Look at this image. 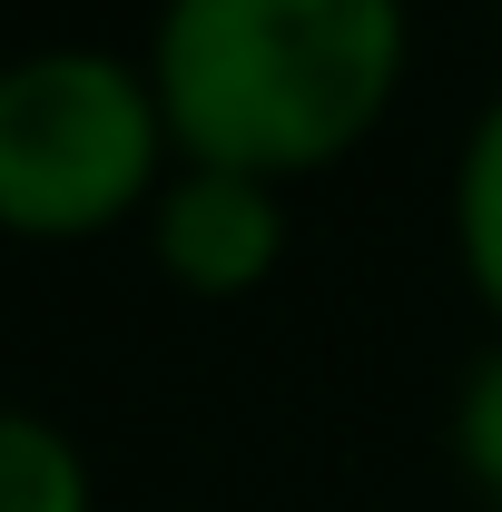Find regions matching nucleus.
<instances>
[{
	"instance_id": "f257e3e1",
	"label": "nucleus",
	"mask_w": 502,
	"mask_h": 512,
	"mask_svg": "<svg viewBox=\"0 0 502 512\" xmlns=\"http://www.w3.org/2000/svg\"><path fill=\"white\" fill-rule=\"evenodd\" d=\"M404 69V0H168L158 109L197 168H315L355 148Z\"/></svg>"
},
{
	"instance_id": "f03ea898",
	"label": "nucleus",
	"mask_w": 502,
	"mask_h": 512,
	"mask_svg": "<svg viewBox=\"0 0 502 512\" xmlns=\"http://www.w3.org/2000/svg\"><path fill=\"white\" fill-rule=\"evenodd\" d=\"M158 99L99 50H40L0 79V217L30 237L109 227L158 168Z\"/></svg>"
},
{
	"instance_id": "7ed1b4c3",
	"label": "nucleus",
	"mask_w": 502,
	"mask_h": 512,
	"mask_svg": "<svg viewBox=\"0 0 502 512\" xmlns=\"http://www.w3.org/2000/svg\"><path fill=\"white\" fill-rule=\"evenodd\" d=\"M276 247H286V217H276L266 178L197 168V178H178V188L158 197V256H168L188 286H207V296L256 286V276L276 266Z\"/></svg>"
},
{
	"instance_id": "20e7f679",
	"label": "nucleus",
	"mask_w": 502,
	"mask_h": 512,
	"mask_svg": "<svg viewBox=\"0 0 502 512\" xmlns=\"http://www.w3.org/2000/svg\"><path fill=\"white\" fill-rule=\"evenodd\" d=\"M0 512H89V473L60 424H40V414L0 424Z\"/></svg>"
},
{
	"instance_id": "39448f33",
	"label": "nucleus",
	"mask_w": 502,
	"mask_h": 512,
	"mask_svg": "<svg viewBox=\"0 0 502 512\" xmlns=\"http://www.w3.org/2000/svg\"><path fill=\"white\" fill-rule=\"evenodd\" d=\"M453 227H463V266H473V286L493 296V316H502V99L483 109L473 148H463V188H453Z\"/></svg>"
},
{
	"instance_id": "423d86ee",
	"label": "nucleus",
	"mask_w": 502,
	"mask_h": 512,
	"mask_svg": "<svg viewBox=\"0 0 502 512\" xmlns=\"http://www.w3.org/2000/svg\"><path fill=\"white\" fill-rule=\"evenodd\" d=\"M453 444H463V463H473V483L502 503V355H483V365H473L463 414H453Z\"/></svg>"
}]
</instances>
